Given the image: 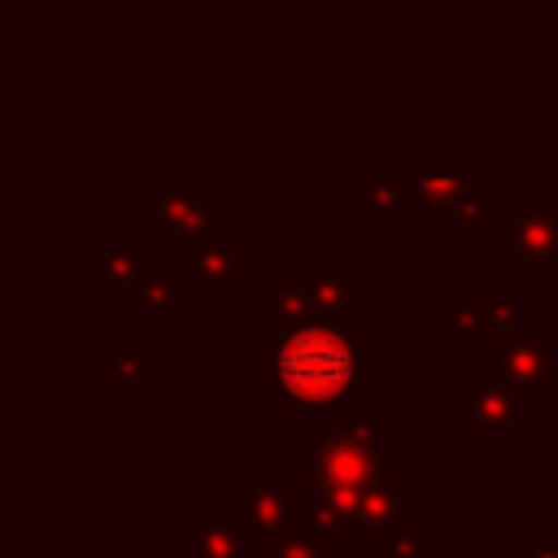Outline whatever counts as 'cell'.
Segmentation results:
<instances>
[{"label": "cell", "mask_w": 558, "mask_h": 558, "mask_svg": "<svg viewBox=\"0 0 558 558\" xmlns=\"http://www.w3.org/2000/svg\"><path fill=\"white\" fill-rule=\"evenodd\" d=\"M506 362H510V371L523 384H541L545 379V357H536V344H510L506 349Z\"/></svg>", "instance_id": "4"}, {"label": "cell", "mask_w": 558, "mask_h": 558, "mask_svg": "<svg viewBox=\"0 0 558 558\" xmlns=\"http://www.w3.org/2000/svg\"><path fill=\"white\" fill-rule=\"evenodd\" d=\"M327 458H323V466H327V480L336 484V488H349V484H357L362 480V471H366V458H362V449L349 440H336V445H327L323 449Z\"/></svg>", "instance_id": "2"}, {"label": "cell", "mask_w": 558, "mask_h": 558, "mask_svg": "<svg viewBox=\"0 0 558 558\" xmlns=\"http://www.w3.org/2000/svg\"><path fill=\"white\" fill-rule=\"evenodd\" d=\"M519 240H532L527 253H554L558 248V218H519Z\"/></svg>", "instance_id": "3"}, {"label": "cell", "mask_w": 558, "mask_h": 558, "mask_svg": "<svg viewBox=\"0 0 558 558\" xmlns=\"http://www.w3.org/2000/svg\"><path fill=\"white\" fill-rule=\"evenodd\" d=\"M279 384L292 401H336L353 384V349L327 327H305L279 349Z\"/></svg>", "instance_id": "1"}, {"label": "cell", "mask_w": 558, "mask_h": 558, "mask_svg": "<svg viewBox=\"0 0 558 558\" xmlns=\"http://www.w3.org/2000/svg\"><path fill=\"white\" fill-rule=\"evenodd\" d=\"M462 187H466V179L462 174H445V170H432V174L418 179V196L423 201H453Z\"/></svg>", "instance_id": "5"}, {"label": "cell", "mask_w": 558, "mask_h": 558, "mask_svg": "<svg viewBox=\"0 0 558 558\" xmlns=\"http://www.w3.org/2000/svg\"><path fill=\"white\" fill-rule=\"evenodd\" d=\"M458 214H462V222H488L493 218V196L488 192H475Z\"/></svg>", "instance_id": "6"}]
</instances>
